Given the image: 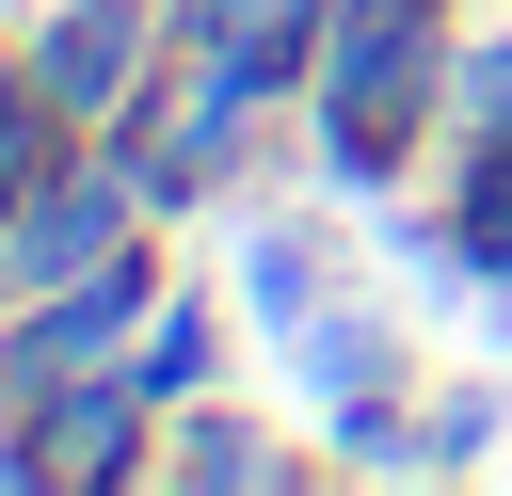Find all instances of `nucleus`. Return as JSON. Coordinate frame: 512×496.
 Wrapping results in <instances>:
<instances>
[{
	"instance_id": "10",
	"label": "nucleus",
	"mask_w": 512,
	"mask_h": 496,
	"mask_svg": "<svg viewBox=\"0 0 512 496\" xmlns=\"http://www.w3.org/2000/svg\"><path fill=\"white\" fill-rule=\"evenodd\" d=\"M176 480H272V448H256V432H192V448H176Z\"/></svg>"
},
{
	"instance_id": "2",
	"label": "nucleus",
	"mask_w": 512,
	"mask_h": 496,
	"mask_svg": "<svg viewBox=\"0 0 512 496\" xmlns=\"http://www.w3.org/2000/svg\"><path fill=\"white\" fill-rule=\"evenodd\" d=\"M96 256H128V144H112V160H80L64 192L32 176V192L0 208V304L64 288V272H96Z\"/></svg>"
},
{
	"instance_id": "8",
	"label": "nucleus",
	"mask_w": 512,
	"mask_h": 496,
	"mask_svg": "<svg viewBox=\"0 0 512 496\" xmlns=\"http://www.w3.org/2000/svg\"><path fill=\"white\" fill-rule=\"evenodd\" d=\"M448 112H464L480 144L512 128V32H464V64H448Z\"/></svg>"
},
{
	"instance_id": "3",
	"label": "nucleus",
	"mask_w": 512,
	"mask_h": 496,
	"mask_svg": "<svg viewBox=\"0 0 512 496\" xmlns=\"http://www.w3.org/2000/svg\"><path fill=\"white\" fill-rule=\"evenodd\" d=\"M32 96H48V112H80V128H128V112L160 96V64H144V32H128L112 0H80V16H48V32H32Z\"/></svg>"
},
{
	"instance_id": "1",
	"label": "nucleus",
	"mask_w": 512,
	"mask_h": 496,
	"mask_svg": "<svg viewBox=\"0 0 512 496\" xmlns=\"http://www.w3.org/2000/svg\"><path fill=\"white\" fill-rule=\"evenodd\" d=\"M432 16H448V0H336V16H320V176H352V192L384 176V144L416 128L432 48H448Z\"/></svg>"
},
{
	"instance_id": "7",
	"label": "nucleus",
	"mask_w": 512,
	"mask_h": 496,
	"mask_svg": "<svg viewBox=\"0 0 512 496\" xmlns=\"http://www.w3.org/2000/svg\"><path fill=\"white\" fill-rule=\"evenodd\" d=\"M208 352H224V320H208V304H160V320H144V368H128V384H144V400H192V384H208Z\"/></svg>"
},
{
	"instance_id": "4",
	"label": "nucleus",
	"mask_w": 512,
	"mask_h": 496,
	"mask_svg": "<svg viewBox=\"0 0 512 496\" xmlns=\"http://www.w3.org/2000/svg\"><path fill=\"white\" fill-rule=\"evenodd\" d=\"M320 288H336V272H320V240H304V224H256V240H240V304H256L272 336H304V320H320Z\"/></svg>"
},
{
	"instance_id": "5",
	"label": "nucleus",
	"mask_w": 512,
	"mask_h": 496,
	"mask_svg": "<svg viewBox=\"0 0 512 496\" xmlns=\"http://www.w3.org/2000/svg\"><path fill=\"white\" fill-rule=\"evenodd\" d=\"M320 16H336V0H208V48H240V64H256V80L288 96V80L320 64V48H304Z\"/></svg>"
},
{
	"instance_id": "9",
	"label": "nucleus",
	"mask_w": 512,
	"mask_h": 496,
	"mask_svg": "<svg viewBox=\"0 0 512 496\" xmlns=\"http://www.w3.org/2000/svg\"><path fill=\"white\" fill-rule=\"evenodd\" d=\"M32 112H48V96H32V64H0V208L48 176V160H32Z\"/></svg>"
},
{
	"instance_id": "6",
	"label": "nucleus",
	"mask_w": 512,
	"mask_h": 496,
	"mask_svg": "<svg viewBox=\"0 0 512 496\" xmlns=\"http://www.w3.org/2000/svg\"><path fill=\"white\" fill-rule=\"evenodd\" d=\"M448 256H464V272H480V304L512 320V128L464 160V240H448Z\"/></svg>"
}]
</instances>
